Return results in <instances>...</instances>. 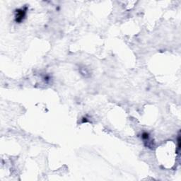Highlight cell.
I'll return each mask as SVG.
<instances>
[{"label":"cell","mask_w":181,"mask_h":181,"mask_svg":"<svg viewBox=\"0 0 181 181\" xmlns=\"http://www.w3.org/2000/svg\"><path fill=\"white\" fill-rule=\"evenodd\" d=\"M26 14V8L18 9L16 10V22L17 23H21L25 18Z\"/></svg>","instance_id":"cell-1"}]
</instances>
